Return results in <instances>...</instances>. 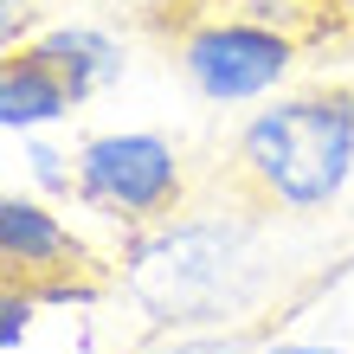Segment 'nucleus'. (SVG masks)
Here are the masks:
<instances>
[{"label":"nucleus","mask_w":354,"mask_h":354,"mask_svg":"<svg viewBox=\"0 0 354 354\" xmlns=\"http://www.w3.org/2000/svg\"><path fill=\"white\" fill-rule=\"evenodd\" d=\"M354 180V91L270 97L232 142V194L258 213H328Z\"/></svg>","instance_id":"nucleus-2"},{"label":"nucleus","mask_w":354,"mask_h":354,"mask_svg":"<svg viewBox=\"0 0 354 354\" xmlns=\"http://www.w3.org/2000/svg\"><path fill=\"white\" fill-rule=\"evenodd\" d=\"M19 26H26V0H0V32H7V46L19 39Z\"/></svg>","instance_id":"nucleus-10"},{"label":"nucleus","mask_w":354,"mask_h":354,"mask_svg":"<svg viewBox=\"0 0 354 354\" xmlns=\"http://www.w3.org/2000/svg\"><path fill=\"white\" fill-rule=\"evenodd\" d=\"M39 303H46L39 290H26V283H7V297H0V354H19V348H26Z\"/></svg>","instance_id":"nucleus-9"},{"label":"nucleus","mask_w":354,"mask_h":354,"mask_svg":"<svg viewBox=\"0 0 354 354\" xmlns=\"http://www.w3.org/2000/svg\"><path fill=\"white\" fill-rule=\"evenodd\" d=\"M328 7H342V13H354V0H328Z\"/></svg>","instance_id":"nucleus-12"},{"label":"nucleus","mask_w":354,"mask_h":354,"mask_svg":"<svg viewBox=\"0 0 354 354\" xmlns=\"http://www.w3.org/2000/svg\"><path fill=\"white\" fill-rule=\"evenodd\" d=\"M71 110H77L71 84L32 46L0 65V129L7 136H39V129H52V122H65Z\"/></svg>","instance_id":"nucleus-6"},{"label":"nucleus","mask_w":354,"mask_h":354,"mask_svg":"<svg viewBox=\"0 0 354 354\" xmlns=\"http://www.w3.org/2000/svg\"><path fill=\"white\" fill-rule=\"evenodd\" d=\"M32 52L46 58V65L71 84L77 103H91L97 91H110L122 71H129V58H122V39H110L103 26H52V32H39L32 39Z\"/></svg>","instance_id":"nucleus-7"},{"label":"nucleus","mask_w":354,"mask_h":354,"mask_svg":"<svg viewBox=\"0 0 354 354\" xmlns=\"http://www.w3.org/2000/svg\"><path fill=\"white\" fill-rule=\"evenodd\" d=\"M174 65L200 103L239 110V103L277 97V84L303 65V39L239 13H180L174 19Z\"/></svg>","instance_id":"nucleus-3"},{"label":"nucleus","mask_w":354,"mask_h":354,"mask_svg":"<svg viewBox=\"0 0 354 354\" xmlns=\"http://www.w3.org/2000/svg\"><path fill=\"white\" fill-rule=\"evenodd\" d=\"M0 264H7V283H26L39 297H71V277L84 270V245L46 200L7 194L0 200Z\"/></svg>","instance_id":"nucleus-5"},{"label":"nucleus","mask_w":354,"mask_h":354,"mask_svg":"<svg viewBox=\"0 0 354 354\" xmlns=\"http://www.w3.org/2000/svg\"><path fill=\"white\" fill-rule=\"evenodd\" d=\"M19 161H26V174L39 194H77V161L65 149H52V142L26 136V149H19Z\"/></svg>","instance_id":"nucleus-8"},{"label":"nucleus","mask_w":354,"mask_h":354,"mask_svg":"<svg viewBox=\"0 0 354 354\" xmlns=\"http://www.w3.org/2000/svg\"><path fill=\"white\" fill-rule=\"evenodd\" d=\"M258 354H348V348H322V342H264Z\"/></svg>","instance_id":"nucleus-11"},{"label":"nucleus","mask_w":354,"mask_h":354,"mask_svg":"<svg viewBox=\"0 0 354 354\" xmlns=\"http://www.w3.org/2000/svg\"><path fill=\"white\" fill-rule=\"evenodd\" d=\"M77 206L110 225H142L155 219H174L187 206V168H180V149L155 129H110V136H91L77 149Z\"/></svg>","instance_id":"nucleus-4"},{"label":"nucleus","mask_w":354,"mask_h":354,"mask_svg":"<svg viewBox=\"0 0 354 354\" xmlns=\"http://www.w3.org/2000/svg\"><path fill=\"white\" fill-rule=\"evenodd\" d=\"M116 283L155 328L200 335L225 328L270 297V258H264V225L258 206L239 200V213H180L155 219L122 245Z\"/></svg>","instance_id":"nucleus-1"}]
</instances>
